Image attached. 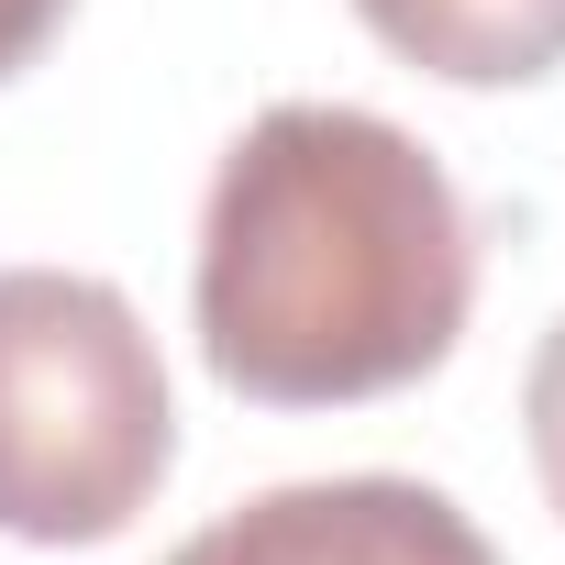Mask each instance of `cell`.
<instances>
[{
    "label": "cell",
    "instance_id": "1",
    "mask_svg": "<svg viewBox=\"0 0 565 565\" xmlns=\"http://www.w3.org/2000/svg\"><path fill=\"white\" fill-rule=\"evenodd\" d=\"M189 322L200 366L255 411L399 399L477 322V222L388 111L277 100L211 167Z\"/></svg>",
    "mask_w": 565,
    "mask_h": 565
},
{
    "label": "cell",
    "instance_id": "2",
    "mask_svg": "<svg viewBox=\"0 0 565 565\" xmlns=\"http://www.w3.org/2000/svg\"><path fill=\"white\" fill-rule=\"evenodd\" d=\"M178 477V399L145 311L89 266H0V532L78 554Z\"/></svg>",
    "mask_w": 565,
    "mask_h": 565
},
{
    "label": "cell",
    "instance_id": "3",
    "mask_svg": "<svg viewBox=\"0 0 565 565\" xmlns=\"http://www.w3.org/2000/svg\"><path fill=\"white\" fill-rule=\"evenodd\" d=\"M167 565H499V543L422 477H300L200 521Z\"/></svg>",
    "mask_w": 565,
    "mask_h": 565
},
{
    "label": "cell",
    "instance_id": "4",
    "mask_svg": "<svg viewBox=\"0 0 565 565\" xmlns=\"http://www.w3.org/2000/svg\"><path fill=\"white\" fill-rule=\"evenodd\" d=\"M355 23L444 89H532L565 67V0H355Z\"/></svg>",
    "mask_w": 565,
    "mask_h": 565
},
{
    "label": "cell",
    "instance_id": "5",
    "mask_svg": "<svg viewBox=\"0 0 565 565\" xmlns=\"http://www.w3.org/2000/svg\"><path fill=\"white\" fill-rule=\"evenodd\" d=\"M521 433H532V477H543V499H554V521H565V311H554V333L532 344V377H521Z\"/></svg>",
    "mask_w": 565,
    "mask_h": 565
},
{
    "label": "cell",
    "instance_id": "6",
    "mask_svg": "<svg viewBox=\"0 0 565 565\" xmlns=\"http://www.w3.org/2000/svg\"><path fill=\"white\" fill-rule=\"evenodd\" d=\"M67 12H78V0H0V89H12V78L67 34Z\"/></svg>",
    "mask_w": 565,
    "mask_h": 565
}]
</instances>
